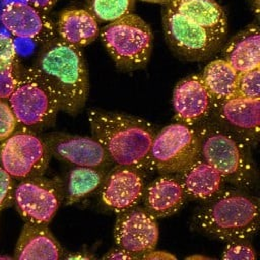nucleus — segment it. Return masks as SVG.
Wrapping results in <instances>:
<instances>
[{
  "label": "nucleus",
  "mask_w": 260,
  "mask_h": 260,
  "mask_svg": "<svg viewBox=\"0 0 260 260\" xmlns=\"http://www.w3.org/2000/svg\"><path fill=\"white\" fill-rule=\"evenodd\" d=\"M252 6L255 9L256 14L258 15V13H259V0H252Z\"/></svg>",
  "instance_id": "f704fd0d"
},
{
  "label": "nucleus",
  "mask_w": 260,
  "mask_h": 260,
  "mask_svg": "<svg viewBox=\"0 0 260 260\" xmlns=\"http://www.w3.org/2000/svg\"><path fill=\"white\" fill-rule=\"evenodd\" d=\"M144 206L154 217H166L178 211L186 194L180 179L161 176L144 189Z\"/></svg>",
  "instance_id": "6ab92c4d"
},
{
  "label": "nucleus",
  "mask_w": 260,
  "mask_h": 260,
  "mask_svg": "<svg viewBox=\"0 0 260 260\" xmlns=\"http://www.w3.org/2000/svg\"><path fill=\"white\" fill-rule=\"evenodd\" d=\"M198 130L200 157L211 165L224 180L245 187L254 185L256 174L248 143L232 130L205 125Z\"/></svg>",
  "instance_id": "20e7f679"
},
{
  "label": "nucleus",
  "mask_w": 260,
  "mask_h": 260,
  "mask_svg": "<svg viewBox=\"0 0 260 260\" xmlns=\"http://www.w3.org/2000/svg\"><path fill=\"white\" fill-rule=\"evenodd\" d=\"M12 177L1 167L0 168V211L6 207L13 198Z\"/></svg>",
  "instance_id": "c756f323"
},
{
  "label": "nucleus",
  "mask_w": 260,
  "mask_h": 260,
  "mask_svg": "<svg viewBox=\"0 0 260 260\" xmlns=\"http://www.w3.org/2000/svg\"><path fill=\"white\" fill-rule=\"evenodd\" d=\"M144 189L139 170L118 165L105 179L101 196L108 207L120 213L135 207L143 197Z\"/></svg>",
  "instance_id": "f8f14e48"
},
{
  "label": "nucleus",
  "mask_w": 260,
  "mask_h": 260,
  "mask_svg": "<svg viewBox=\"0 0 260 260\" xmlns=\"http://www.w3.org/2000/svg\"><path fill=\"white\" fill-rule=\"evenodd\" d=\"M218 106L220 119L248 144L257 141L260 132V100L232 96Z\"/></svg>",
  "instance_id": "dca6fc26"
},
{
  "label": "nucleus",
  "mask_w": 260,
  "mask_h": 260,
  "mask_svg": "<svg viewBox=\"0 0 260 260\" xmlns=\"http://www.w3.org/2000/svg\"><path fill=\"white\" fill-rule=\"evenodd\" d=\"M199 157L198 130L180 122L155 134L149 152L151 168L165 174L182 173Z\"/></svg>",
  "instance_id": "423d86ee"
},
{
  "label": "nucleus",
  "mask_w": 260,
  "mask_h": 260,
  "mask_svg": "<svg viewBox=\"0 0 260 260\" xmlns=\"http://www.w3.org/2000/svg\"><path fill=\"white\" fill-rule=\"evenodd\" d=\"M62 197V183L41 176L23 179L13 191L17 211L26 221L34 223H49L57 212Z\"/></svg>",
  "instance_id": "9d476101"
},
{
  "label": "nucleus",
  "mask_w": 260,
  "mask_h": 260,
  "mask_svg": "<svg viewBox=\"0 0 260 260\" xmlns=\"http://www.w3.org/2000/svg\"><path fill=\"white\" fill-rule=\"evenodd\" d=\"M162 26L172 50L190 61L207 59L216 52L222 43L168 5L162 14Z\"/></svg>",
  "instance_id": "1a4fd4ad"
},
{
  "label": "nucleus",
  "mask_w": 260,
  "mask_h": 260,
  "mask_svg": "<svg viewBox=\"0 0 260 260\" xmlns=\"http://www.w3.org/2000/svg\"><path fill=\"white\" fill-rule=\"evenodd\" d=\"M221 258L225 260H255L257 255L250 245L233 241L224 248Z\"/></svg>",
  "instance_id": "bb28decb"
},
{
  "label": "nucleus",
  "mask_w": 260,
  "mask_h": 260,
  "mask_svg": "<svg viewBox=\"0 0 260 260\" xmlns=\"http://www.w3.org/2000/svg\"><path fill=\"white\" fill-rule=\"evenodd\" d=\"M201 77L213 105L217 106L234 96L238 72L223 59L208 63Z\"/></svg>",
  "instance_id": "5701e85b"
},
{
  "label": "nucleus",
  "mask_w": 260,
  "mask_h": 260,
  "mask_svg": "<svg viewBox=\"0 0 260 260\" xmlns=\"http://www.w3.org/2000/svg\"><path fill=\"white\" fill-rule=\"evenodd\" d=\"M104 181L103 173L95 168L75 167L69 173L67 204H71L98 189Z\"/></svg>",
  "instance_id": "b1692460"
},
{
  "label": "nucleus",
  "mask_w": 260,
  "mask_h": 260,
  "mask_svg": "<svg viewBox=\"0 0 260 260\" xmlns=\"http://www.w3.org/2000/svg\"><path fill=\"white\" fill-rule=\"evenodd\" d=\"M61 257L62 249L47 225L26 221L16 243L14 258L18 260H58Z\"/></svg>",
  "instance_id": "f3484780"
},
{
  "label": "nucleus",
  "mask_w": 260,
  "mask_h": 260,
  "mask_svg": "<svg viewBox=\"0 0 260 260\" xmlns=\"http://www.w3.org/2000/svg\"><path fill=\"white\" fill-rule=\"evenodd\" d=\"M32 67L52 91L59 110L74 114L83 107L88 78L79 48L61 39L50 41Z\"/></svg>",
  "instance_id": "f03ea898"
},
{
  "label": "nucleus",
  "mask_w": 260,
  "mask_h": 260,
  "mask_svg": "<svg viewBox=\"0 0 260 260\" xmlns=\"http://www.w3.org/2000/svg\"><path fill=\"white\" fill-rule=\"evenodd\" d=\"M134 0H88V11L99 20L112 22L132 12Z\"/></svg>",
  "instance_id": "393cba45"
},
{
  "label": "nucleus",
  "mask_w": 260,
  "mask_h": 260,
  "mask_svg": "<svg viewBox=\"0 0 260 260\" xmlns=\"http://www.w3.org/2000/svg\"><path fill=\"white\" fill-rule=\"evenodd\" d=\"M200 229L222 241H243L259 226L258 199L233 191L218 193L196 215Z\"/></svg>",
  "instance_id": "7ed1b4c3"
},
{
  "label": "nucleus",
  "mask_w": 260,
  "mask_h": 260,
  "mask_svg": "<svg viewBox=\"0 0 260 260\" xmlns=\"http://www.w3.org/2000/svg\"><path fill=\"white\" fill-rule=\"evenodd\" d=\"M234 96L260 100V68L238 73Z\"/></svg>",
  "instance_id": "a878e982"
},
{
  "label": "nucleus",
  "mask_w": 260,
  "mask_h": 260,
  "mask_svg": "<svg viewBox=\"0 0 260 260\" xmlns=\"http://www.w3.org/2000/svg\"><path fill=\"white\" fill-rule=\"evenodd\" d=\"M114 238L117 246L138 258L155 249L158 240V226L155 217L145 208L133 207L120 212Z\"/></svg>",
  "instance_id": "9b49d317"
},
{
  "label": "nucleus",
  "mask_w": 260,
  "mask_h": 260,
  "mask_svg": "<svg viewBox=\"0 0 260 260\" xmlns=\"http://www.w3.org/2000/svg\"><path fill=\"white\" fill-rule=\"evenodd\" d=\"M50 150L47 143L30 130H15L0 145L1 167L16 179L41 176L47 169Z\"/></svg>",
  "instance_id": "6e6552de"
},
{
  "label": "nucleus",
  "mask_w": 260,
  "mask_h": 260,
  "mask_svg": "<svg viewBox=\"0 0 260 260\" xmlns=\"http://www.w3.org/2000/svg\"><path fill=\"white\" fill-rule=\"evenodd\" d=\"M16 59V49L13 41L0 35V64H14Z\"/></svg>",
  "instance_id": "7c9ffc66"
},
{
  "label": "nucleus",
  "mask_w": 260,
  "mask_h": 260,
  "mask_svg": "<svg viewBox=\"0 0 260 260\" xmlns=\"http://www.w3.org/2000/svg\"><path fill=\"white\" fill-rule=\"evenodd\" d=\"M102 41L116 64L124 69H137L147 64L152 47L150 26L130 13L104 26Z\"/></svg>",
  "instance_id": "39448f33"
},
{
  "label": "nucleus",
  "mask_w": 260,
  "mask_h": 260,
  "mask_svg": "<svg viewBox=\"0 0 260 260\" xmlns=\"http://www.w3.org/2000/svg\"><path fill=\"white\" fill-rule=\"evenodd\" d=\"M58 31L62 41L81 48L98 37V19L86 9H67L60 14Z\"/></svg>",
  "instance_id": "4be33fe9"
},
{
  "label": "nucleus",
  "mask_w": 260,
  "mask_h": 260,
  "mask_svg": "<svg viewBox=\"0 0 260 260\" xmlns=\"http://www.w3.org/2000/svg\"><path fill=\"white\" fill-rule=\"evenodd\" d=\"M104 258L107 259H119V260H130V259H138L137 256H135L132 253H129L121 248L118 247V249L113 250L109 252L107 255H105Z\"/></svg>",
  "instance_id": "473e14b6"
},
{
  "label": "nucleus",
  "mask_w": 260,
  "mask_h": 260,
  "mask_svg": "<svg viewBox=\"0 0 260 260\" xmlns=\"http://www.w3.org/2000/svg\"><path fill=\"white\" fill-rule=\"evenodd\" d=\"M17 123L9 104L0 100V141L9 137L15 131Z\"/></svg>",
  "instance_id": "c85d7f7f"
},
{
  "label": "nucleus",
  "mask_w": 260,
  "mask_h": 260,
  "mask_svg": "<svg viewBox=\"0 0 260 260\" xmlns=\"http://www.w3.org/2000/svg\"><path fill=\"white\" fill-rule=\"evenodd\" d=\"M8 104L17 122L28 127L51 122L59 111L55 96L34 67L18 76Z\"/></svg>",
  "instance_id": "0eeeda50"
},
{
  "label": "nucleus",
  "mask_w": 260,
  "mask_h": 260,
  "mask_svg": "<svg viewBox=\"0 0 260 260\" xmlns=\"http://www.w3.org/2000/svg\"><path fill=\"white\" fill-rule=\"evenodd\" d=\"M141 259H149V260H175L176 256L169 252H162V251H155L154 249L141 255Z\"/></svg>",
  "instance_id": "2f4dec72"
},
{
  "label": "nucleus",
  "mask_w": 260,
  "mask_h": 260,
  "mask_svg": "<svg viewBox=\"0 0 260 260\" xmlns=\"http://www.w3.org/2000/svg\"><path fill=\"white\" fill-rule=\"evenodd\" d=\"M46 143L51 153L76 167L99 169L110 159L95 138L55 133L47 137Z\"/></svg>",
  "instance_id": "ddd939ff"
},
{
  "label": "nucleus",
  "mask_w": 260,
  "mask_h": 260,
  "mask_svg": "<svg viewBox=\"0 0 260 260\" xmlns=\"http://www.w3.org/2000/svg\"><path fill=\"white\" fill-rule=\"evenodd\" d=\"M88 121L94 138L114 162L140 172L152 169L149 152L155 132L148 122L100 110H90Z\"/></svg>",
  "instance_id": "f257e3e1"
},
{
  "label": "nucleus",
  "mask_w": 260,
  "mask_h": 260,
  "mask_svg": "<svg viewBox=\"0 0 260 260\" xmlns=\"http://www.w3.org/2000/svg\"><path fill=\"white\" fill-rule=\"evenodd\" d=\"M145 2H151V3H168L170 0H141Z\"/></svg>",
  "instance_id": "c9c22d12"
},
{
  "label": "nucleus",
  "mask_w": 260,
  "mask_h": 260,
  "mask_svg": "<svg viewBox=\"0 0 260 260\" xmlns=\"http://www.w3.org/2000/svg\"><path fill=\"white\" fill-rule=\"evenodd\" d=\"M17 80L14 64H0V100H8Z\"/></svg>",
  "instance_id": "cd10ccee"
},
{
  "label": "nucleus",
  "mask_w": 260,
  "mask_h": 260,
  "mask_svg": "<svg viewBox=\"0 0 260 260\" xmlns=\"http://www.w3.org/2000/svg\"><path fill=\"white\" fill-rule=\"evenodd\" d=\"M1 22L16 38L49 43L55 37L53 22L43 11L29 4H8L2 10Z\"/></svg>",
  "instance_id": "4468645a"
},
{
  "label": "nucleus",
  "mask_w": 260,
  "mask_h": 260,
  "mask_svg": "<svg viewBox=\"0 0 260 260\" xmlns=\"http://www.w3.org/2000/svg\"><path fill=\"white\" fill-rule=\"evenodd\" d=\"M180 181L186 195L208 200L219 193L224 179L211 165L199 157L181 173Z\"/></svg>",
  "instance_id": "412c9836"
},
{
  "label": "nucleus",
  "mask_w": 260,
  "mask_h": 260,
  "mask_svg": "<svg viewBox=\"0 0 260 260\" xmlns=\"http://www.w3.org/2000/svg\"><path fill=\"white\" fill-rule=\"evenodd\" d=\"M168 6L223 41L228 22L222 7L214 0H170Z\"/></svg>",
  "instance_id": "a211bd4d"
},
{
  "label": "nucleus",
  "mask_w": 260,
  "mask_h": 260,
  "mask_svg": "<svg viewBox=\"0 0 260 260\" xmlns=\"http://www.w3.org/2000/svg\"><path fill=\"white\" fill-rule=\"evenodd\" d=\"M173 105L177 121L190 126L208 115L212 102L201 74L190 75L177 83Z\"/></svg>",
  "instance_id": "2eb2a0df"
},
{
  "label": "nucleus",
  "mask_w": 260,
  "mask_h": 260,
  "mask_svg": "<svg viewBox=\"0 0 260 260\" xmlns=\"http://www.w3.org/2000/svg\"><path fill=\"white\" fill-rule=\"evenodd\" d=\"M223 60L238 73L260 68V30L251 24L230 40L223 49Z\"/></svg>",
  "instance_id": "aec40b11"
},
{
  "label": "nucleus",
  "mask_w": 260,
  "mask_h": 260,
  "mask_svg": "<svg viewBox=\"0 0 260 260\" xmlns=\"http://www.w3.org/2000/svg\"><path fill=\"white\" fill-rule=\"evenodd\" d=\"M57 0H27L28 4L41 11L50 10L56 3Z\"/></svg>",
  "instance_id": "72a5a7b5"
}]
</instances>
